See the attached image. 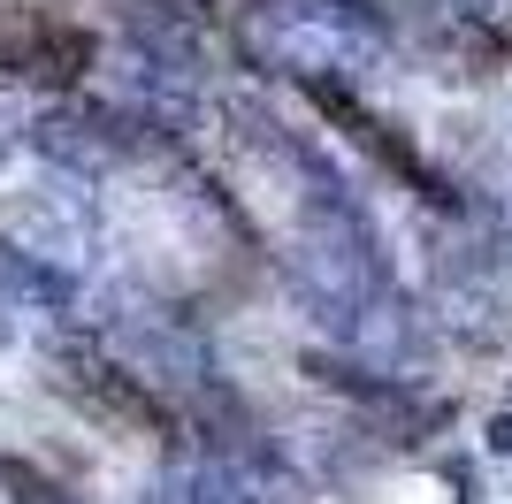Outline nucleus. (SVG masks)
<instances>
[{"label":"nucleus","instance_id":"nucleus-1","mask_svg":"<svg viewBox=\"0 0 512 504\" xmlns=\"http://www.w3.org/2000/svg\"><path fill=\"white\" fill-rule=\"evenodd\" d=\"M92 69V31L62 23L54 8H8L0 16V77L39 84V92H69Z\"/></svg>","mask_w":512,"mask_h":504},{"label":"nucleus","instance_id":"nucleus-2","mask_svg":"<svg viewBox=\"0 0 512 504\" xmlns=\"http://www.w3.org/2000/svg\"><path fill=\"white\" fill-rule=\"evenodd\" d=\"M54 382H62L77 405H92L100 420H130V428H161V413H153V398L138 390L130 375H115L92 344H69V352H54Z\"/></svg>","mask_w":512,"mask_h":504},{"label":"nucleus","instance_id":"nucleus-3","mask_svg":"<svg viewBox=\"0 0 512 504\" xmlns=\"http://www.w3.org/2000/svg\"><path fill=\"white\" fill-rule=\"evenodd\" d=\"M8 130H16V123H8V115H0V153H8Z\"/></svg>","mask_w":512,"mask_h":504}]
</instances>
